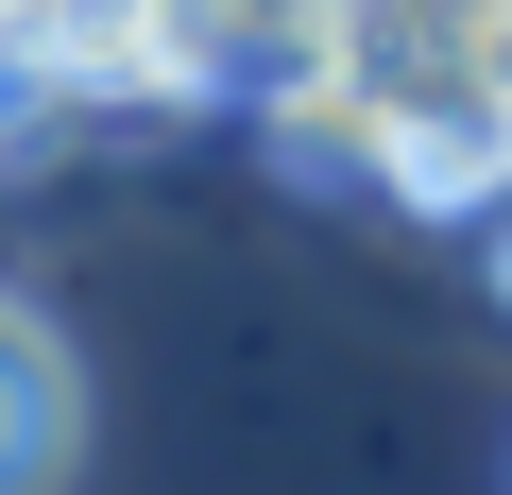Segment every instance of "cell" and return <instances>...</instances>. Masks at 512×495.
Instances as JSON below:
<instances>
[{"label":"cell","mask_w":512,"mask_h":495,"mask_svg":"<svg viewBox=\"0 0 512 495\" xmlns=\"http://www.w3.org/2000/svg\"><path fill=\"white\" fill-rule=\"evenodd\" d=\"M69 444H86V376H69V342L18 291H0V495H52Z\"/></svg>","instance_id":"1"},{"label":"cell","mask_w":512,"mask_h":495,"mask_svg":"<svg viewBox=\"0 0 512 495\" xmlns=\"http://www.w3.org/2000/svg\"><path fill=\"white\" fill-rule=\"evenodd\" d=\"M478 239H495V291H512V154H495V188H478Z\"/></svg>","instance_id":"2"}]
</instances>
